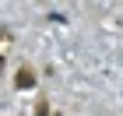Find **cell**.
I'll return each mask as SVG.
<instances>
[{"label": "cell", "instance_id": "1", "mask_svg": "<svg viewBox=\"0 0 123 116\" xmlns=\"http://www.w3.org/2000/svg\"><path fill=\"white\" fill-rule=\"evenodd\" d=\"M32 85H35V74H32L28 67H21L18 70V88H32Z\"/></svg>", "mask_w": 123, "mask_h": 116}, {"label": "cell", "instance_id": "2", "mask_svg": "<svg viewBox=\"0 0 123 116\" xmlns=\"http://www.w3.org/2000/svg\"><path fill=\"white\" fill-rule=\"evenodd\" d=\"M35 116H49V106H46V102H39V109H35Z\"/></svg>", "mask_w": 123, "mask_h": 116}]
</instances>
